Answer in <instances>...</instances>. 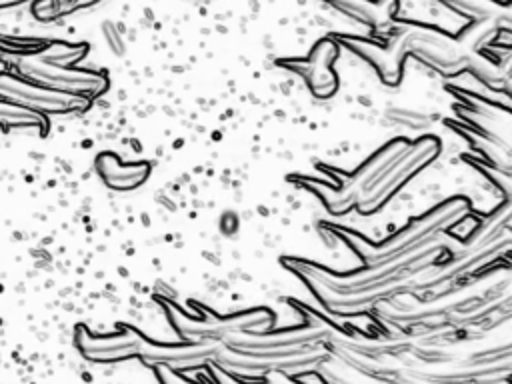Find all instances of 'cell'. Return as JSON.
<instances>
[{
    "label": "cell",
    "mask_w": 512,
    "mask_h": 384,
    "mask_svg": "<svg viewBox=\"0 0 512 384\" xmlns=\"http://www.w3.org/2000/svg\"><path fill=\"white\" fill-rule=\"evenodd\" d=\"M14 72L44 88L72 94V96H82L92 102L110 88V80L106 72L56 64L40 58L36 52L18 56Z\"/></svg>",
    "instance_id": "obj_1"
},
{
    "label": "cell",
    "mask_w": 512,
    "mask_h": 384,
    "mask_svg": "<svg viewBox=\"0 0 512 384\" xmlns=\"http://www.w3.org/2000/svg\"><path fill=\"white\" fill-rule=\"evenodd\" d=\"M0 98L38 112L46 118L54 114L86 112L92 106V100L88 98L44 88L22 78L14 70H0Z\"/></svg>",
    "instance_id": "obj_2"
},
{
    "label": "cell",
    "mask_w": 512,
    "mask_h": 384,
    "mask_svg": "<svg viewBox=\"0 0 512 384\" xmlns=\"http://www.w3.org/2000/svg\"><path fill=\"white\" fill-rule=\"evenodd\" d=\"M74 340L76 348L86 360L98 364H112L134 358L140 332L130 326H120L112 334H92L84 326H78Z\"/></svg>",
    "instance_id": "obj_3"
},
{
    "label": "cell",
    "mask_w": 512,
    "mask_h": 384,
    "mask_svg": "<svg viewBox=\"0 0 512 384\" xmlns=\"http://www.w3.org/2000/svg\"><path fill=\"white\" fill-rule=\"evenodd\" d=\"M96 170L108 188L118 192H130L148 180L150 164L136 160L128 162L112 152H102L96 158Z\"/></svg>",
    "instance_id": "obj_4"
},
{
    "label": "cell",
    "mask_w": 512,
    "mask_h": 384,
    "mask_svg": "<svg viewBox=\"0 0 512 384\" xmlns=\"http://www.w3.org/2000/svg\"><path fill=\"white\" fill-rule=\"evenodd\" d=\"M48 124L50 122L46 116L0 98V128H4V130H38L40 134H44L48 130Z\"/></svg>",
    "instance_id": "obj_5"
},
{
    "label": "cell",
    "mask_w": 512,
    "mask_h": 384,
    "mask_svg": "<svg viewBox=\"0 0 512 384\" xmlns=\"http://www.w3.org/2000/svg\"><path fill=\"white\" fill-rule=\"evenodd\" d=\"M328 2L334 4L338 10H342L344 14L356 18L358 22H364V24H374L376 22L374 10L364 2H358V0H328Z\"/></svg>",
    "instance_id": "obj_6"
},
{
    "label": "cell",
    "mask_w": 512,
    "mask_h": 384,
    "mask_svg": "<svg viewBox=\"0 0 512 384\" xmlns=\"http://www.w3.org/2000/svg\"><path fill=\"white\" fill-rule=\"evenodd\" d=\"M440 2L446 4L448 8H452L454 12L466 16V18H474V20L486 18L490 14V10L486 6H482V4H478L474 0H440Z\"/></svg>",
    "instance_id": "obj_7"
},
{
    "label": "cell",
    "mask_w": 512,
    "mask_h": 384,
    "mask_svg": "<svg viewBox=\"0 0 512 384\" xmlns=\"http://www.w3.org/2000/svg\"><path fill=\"white\" fill-rule=\"evenodd\" d=\"M26 2H32V0H0V10H8V8H16V6H22Z\"/></svg>",
    "instance_id": "obj_8"
},
{
    "label": "cell",
    "mask_w": 512,
    "mask_h": 384,
    "mask_svg": "<svg viewBox=\"0 0 512 384\" xmlns=\"http://www.w3.org/2000/svg\"><path fill=\"white\" fill-rule=\"evenodd\" d=\"M0 58H2V52H0Z\"/></svg>",
    "instance_id": "obj_9"
}]
</instances>
